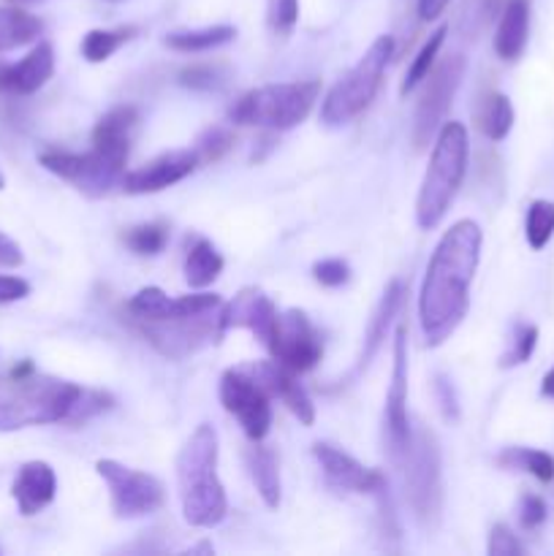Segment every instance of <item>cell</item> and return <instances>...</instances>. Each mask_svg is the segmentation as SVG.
Returning a JSON list of instances; mask_svg holds the SVG:
<instances>
[{"label":"cell","mask_w":554,"mask_h":556,"mask_svg":"<svg viewBox=\"0 0 554 556\" xmlns=\"http://www.w3.org/2000/svg\"><path fill=\"white\" fill-rule=\"evenodd\" d=\"M405 465V492L418 525L435 527L443 510V472H440V445L432 432H413L411 445L400 456Z\"/></svg>","instance_id":"7"},{"label":"cell","mask_w":554,"mask_h":556,"mask_svg":"<svg viewBox=\"0 0 554 556\" xmlns=\"http://www.w3.org/2000/svg\"><path fill=\"white\" fill-rule=\"evenodd\" d=\"M521 543L516 541L514 532L505 525H494L492 532H489V554L492 556H516L521 554Z\"/></svg>","instance_id":"43"},{"label":"cell","mask_w":554,"mask_h":556,"mask_svg":"<svg viewBox=\"0 0 554 556\" xmlns=\"http://www.w3.org/2000/svg\"><path fill=\"white\" fill-rule=\"evenodd\" d=\"M277 309L261 288H242L226 307L221 309V329H250L266 348L275 340Z\"/></svg>","instance_id":"16"},{"label":"cell","mask_w":554,"mask_h":556,"mask_svg":"<svg viewBox=\"0 0 554 556\" xmlns=\"http://www.w3.org/2000/svg\"><path fill=\"white\" fill-rule=\"evenodd\" d=\"M318 92V81H282V85L255 87L228 109V117L237 125L288 130L307 117Z\"/></svg>","instance_id":"6"},{"label":"cell","mask_w":554,"mask_h":556,"mask_svg":"<svg viewBox=\"0 0 554 556\" xmlns=\"http://www.w3.org/2000/svg\"><path fill=\"white\" fill-rule=\"evenodd\" d=\"M114 402L112 396L103 394V391H79V396H76L74 407L68 410V416H65V424H74V427H79V424L90 421L92 416H101L103 410H109Z\"/></svg>","instance_id":"35"},{"label":"cell","mask_w":554,"mask_h":556,"mask_svg":"<svg viewBox=\"0 0 554 556\" xmlns=\"http://www.w3.org/2000/svg\"><path fill=\"white\" fill-rule=\"evenodd\" d=\"M54 494H58V478L47 462H27L20 467L14 486H11V497L22 516H36L38 510L52 503Z\"/></svg>","instance_id":"20"},{"label":"cell","mask_w":554,"mask_h":556,"mask_svg":"<svg viewBox=\"0 0 554 556\" xmlns=\"http://www.w3.org/2000/svg\"><path fill=\"white\" fill-rule=\"evenodd\" d=\"M402 296H405V286H402V280H391L389 288L383 291V296H380L378 307H375L373 320H369L367 326V337H364V351H362V367H367V364L375 358V353H378V348L383 345L386 331H389V326L394 324V315L396 309H400Z\"/></svg>","instance_id":"23"},{"label":"cell","mask_w":554,"mask_h":556,"mask_svg":"<svg viewBox=\"0 0 554 556\" xmlns=\"http://www.w3.org/2000/svg\"><path fill=\"white\" fill-rule=\"evenodd\" d=\"M52 74L54 49L52 43L41 41L20 63L0 65V92H5V96H33L52 79Z\"/></svg>","instance_id":"19"},{"label":"cell","mask_w":554,"mask_h":556,"mask_svg":"<svg viewBox=\"0 0 554 556\" xmlns=\"http://www.w3.org/2000/svg\"><path fill=\"white\" fill-rule=\"evenodd\" d=\"M3 185H5V179H3V172H0V190H3Z\"/></svg>","instance_id":"49"},{"label":"cell","mask_w":554,"mask_h":556,"mask_svg":"<svg viewBox=\"0 0 554 556\" xmlns=\"http://www.w3.org/2000/svg\"><path fill=\"white\" fill-rule=\"evenodd\" d=\"M217 309L168 320H134V329L139 331L150 345H155L163 356L185 358L190 356V353L201 351L204 345H210V342H215V337L223 334L221 313H217Z\"/></svg>","instance_id":"9"},{"label":"cell","mask_w":554,"mask_h":556,"mask_svg":"<svg viewBox=\"0 0 554 556\" xmlns=\"http://www.w3.org/2000/svg\"><path fill=\"white\" fill-rule=\"evenodd\" d=\"M525 233L532 250L546 248L549 239L554 237V201H532L530 210H527Z\"/></svg>","instance_id":"33"},{"label":"cell","mask_w":554,"mask_h":556,"mask_svg":"<svg viewBox=\"0 0 554 556\" xmlns=\"http://www.w3.org/2000/svg\"><path fill=\"white\" fill-rule=\"evenodd\" d=\"M500 0H465L462 5V16H459V27L467 38H476V33L481 27L489 25V20L498 11Z\"/></svg>","instance_id":"37"},{"label":"cell","mask_w":554,"mask_h":556,"mask_svg":"<svg viewBox=\"0 0 554 556\" xmlns=\"http://www.w3.org/2000/svg\"><path fill=\"white\" fill-rule=\"evenodd\" d=\"M465 68L467 60L462 54H449L427 74V87H424V96L418 101L416 114H413V144H416V150H424L429 139L440 130V125L445 123V112L454 101V92L459 90Z\"/></svg>","instance_id":"10"},{"label":"cell","mask_w":554,"mask_h":556,"mask_svg":"<svg viewBox=\"0 0 554 556\" xmlns=\"http://www.w3.org/2000/svg\"><path fill=\"white\" fill-rule=\"evenodd\" d=\"M43 30V22L38 16L27 14L22 9L0 5V52H11L25 43H33Z\"/></svg>","instance_id":"25"},{"label":"cell","mask_w":554,"mask_h":556,"mask_svg":"<svg viewBox=\"0 0 554 556\" xmlns=\"http://www.w3.org/2000/svg\"><path fill=\"white\" fill-rule=\"evenodd\" d=\"M231 144H234L231 130L210 128L206 134H201L199 141H196V155H199V163H215L231 150Z\"/></svg>","instance_id":"38"},{"label":"cell","mask_w":554,"mask_h":556,"mask_svg":"<svg viewBox=\"0 0 554 556\" xmlns=\"http://www.w3.org/2000/svg\"><path fill=\"white\" fill-rule=\"evenodd\" d=\"M223 255L210 239H199L185 258V280L190 288H206L221 277Z\"/></svg>","instance_id":"27"},{"label":"cell","mask_w":554,"mask_h":556,"mask_svg":"<svg viewBox=\"0 0 554 556\" xmlns=\"http://www.w3.org/2000/svg\"><path fill=\"white\" fill-rule=\"evenodd\" d=\"M530 36V0H508L500 11L494 30V52L500 60H516L527 47Z\"/></svg>","instance_id":"21"},{"label":"cell","mask_w":554,"mask_h":556,"mask_svg":"<svg viewBox=\"0 0 554 556\" xmlns=\"http://www.w3.org/2000/svg\"><path fill=\"white\" fill-rule=\"evenodd\" d=\"M199 166V155L196 150H174L163 152L161 157L150 161L147 166L128 172L123 177V190L130 195H147V193H161V190L172 188V185L182 182L185 177L196 172Z\"/></svg>","instance_id":"17"},{"label":"cell","mask_w":554,"mask_h":556,"mask_svg":"<svg viewBox=\"0 0 554 556\" xmlns=\"http://www.w3.org/2000/svg\"><path fill=\"white\" fill-rule=\"evenodd\" d=\"M226 81V74H223L217 65H190V68L179 71V85L190 87V90H217Z\"/></svg>","instance_id":"39"},{"label":"cell","mask_w":554,"mask_h":556,"mask_svg":"<svg viewBox=\"0 0 554 556\" xmlns=\"http://www.w3.org/2000/svg\"><path fill=\"white\" fill-rule=\"evenodd\" d=\"M313 277L326 288H340L351 280V266L342 258H326L313 266Z\"/></svg>","instance_id":"41"},{"label":"cell","mask_w":554,"mask_h":556,"mask_svg":"<svg viewBox=\"0 0 554 556\" xmlns=\"http://www.w3.org/2000/svg\"><path fill=\"white\" fill-rule=\"evenodd\" d=\"M239 369H242V372H248L250 378H253L255 383L266 391V394L277 396V400H280L282 405H286L288 410L299 418V424H304V427H313L315 405L291 369H286L282 364H277V362H253V364H242Z\"/></svg>","instance_id":"18"},{"label":"cell","mask_w":554,"mask_h":556,"mask_svg":"<svg viewBox=\"0 0 554 556\" xmlns=\"http://www.w3.org/2000/svg\"><path fill=\"white\" fill-rule=\"evenodd\" d=\"M244 465H248L250 481L259 489L261 500L269 508H277L280 505V470H277L275 451L264 448V445H253V448L244 451Z\"/></svg>","instance_id":"24"},{"label":"cell","mask_w":554,"mask_h":556,"mask_svg":"<svg viewBox=\"0 0 554 556\" xmlns=\"http://www.w3.org/2000/svg\"><path fill=\"white\" fill-rule=\"evenodd\" d=\"M123 242L136 255H158L168 244V228L163 223H141L123 233Z\"/></svg>","instance_id":"34"},{"label":"cell","mask_w":554,"mask_h":556,"mask_svg":"<svg viewBox=\"0 0 554 556\" xmlns=\"http://www.w3.org/2000/svg\"><path fill=\"white\" fill-rule=\"evenodd\" d=\"M128 315L134 320H168L177 318V299H168L161 288L147 286L134 293L128 302Z\"/></svg>","instance_id":"29"},{"label":"cell","mask_w":554,"mask_h":556,"mask_svg":"<svg viewBox=\"0 0 554 556\" xmlns=\"http://www.w3.org/2000/svg\"><path fill=\"white\" fill-rule=\"evenodd\" d=\"M313 456L318 459L320 472H324L326 483L331 489H340V492H356V494H378L380 489L389 486L383 472L367 470L364 465H358L353 456H348L345 451L335 448L329 443H315Z\"/></svg>","instance_id":"15"},{"label":"cell","mask_w":554,"mask_h":556,"mask_svg":"<svg viewBox=\"0 0 554 556\" xmlns=\"http://www.w3.org/2000/svg\"><path fill=\"white\" fill-rule=\"evenodd\" d=\"M182 519L199 530H212L228 516L226 489L217 478V432L201 424L177 456Z\"/></svg>","instance_id":"2"},{"label":"cell","mask_w":554,"mask_h":556,"mask_svg":"<svg viewBox=\"0 0 554 556\" xmlns=\"http://www.w3.org/2000/svg\"><path fill=\"white\" fill-rule=\"evenodd\" d=\"M483 233L476 220H456L440 237L418 293V318L429 348H438L456 331L470 309V282L481 261Z\"/></svg>","instance_id":"1"},{"label":"cell","mask_w":554,"mask_h":556,"mask_svg":"<svg viewBox=\"0 0 554 556\" xmlns=\"http://www.w3.org/2000/svg\"><path fill=\"white\" fill-rule=\"evenodd\" d=\"M79 391L76 383L38 378L36 372L9 375L5 389H0V432L65 421Z\"/></svg>","instance_id":"4"},{"label":"cell","mask_w":554,"mask_h":556,"mask_svg":"<svg viewBox=\"0 0 554 556\" xmlns=\"http://www.w3.org/2000/svg\"><path fill=\"white\" fill-rule=\"evenodd\" d=\"M541 394L546 396V400H554V367L549 369L546 375H543V383H541Z\"/></svg>","instance_id":"48"},{"label":"cell","mask_w":554,"mask_h":556,"mask_svg":"<svg viewBox=\"0 0 554 556\" xmlns=\"http://www.w3.org/2000/svg\"><path fill=\"white\" fill-rule=\"evenodd\" d=\"M451 0H418V16H421L424 22H432L438 20L440 14L445 11V5H449Z\"/></svg>","instance_id":"47"},{"label":"cell","mask_w":554,"mask_h":556,"mask_svg":"<svg viewBox=\"0 0 554 556\" xmlns=\"http://www.w3.org/2000/svg\"><path fill=\"white\" fill-rule=\"evenodd\" d=\"M500 465L508 470H525L541 483L554 481V456L538 448H508L500 454Z\"/></svg>","instance_id":"30"},{"label":"cell","mask_w":554,"mask_h":556,"mask_svg":"<svg viewBox=\"0 0 554 556\" xmlns=\"http://www.w3.org/2000/svg\"><path fill=\"white\" fill-rule=\"evenodd\" d=\"M237 38V27L231 25H215V27H199V30H177V33H168L163 38L168 49L174 52H210V49L223 47V43L234 41Z\"/></svg>","instance_id":"26"},{"label":"cell","mask_w":554,"mask_h":556,"mask_svg":"<svg viewBox=\"0 0 554 556\" xmlns=\"http://www.w3.org/2000/svg\"><path fill=\"white\" fill-rule=\"evenodd\" d=\"M549 510H546V503H543L538 494H525V497L519 500V527L521 530H538V527L546 521Z\"/></svg>","instance_id":"42"},{"label":"cell","mask_w":554,"mask_h":556,"mask_svg":"<svg viewBox=\"0 0 554 556\" xmlns=\"http://www.w3.org/2000/svg\"><path fill=\"white\" fill-rule=\"evenodd\" d=\"M266 20L277 36H288L299 22V0H269Z\"/></svg>","instance_id":"40"},{"label":"cell","mask_w":554,"mask_h":556,"mask_svg":"<svg viewBox=\"0 0 554 556\" xmlns=\"http://www.w3.org/2000/svg\"><path fill=\"white\" fill-rule=\"evenodd\" d=\"M221 402L228 413L239 421L242 432L248 434L253 443L269 434L272 427V407L269 394L250 378L242 369H228L221 378Z\"/></svg>","instance_id":"12"},{"label":"cell","mask_w":554,"mask_h":556,"mask_svg":"<svg viewBox=\"0 0 554 556\" xmlns=\"http://www.w3.org/2000/svg\"><path fill=\"white\" fill-rule=\"evenodd\" d=\"M136 125H139V109L114 106L112 112H106L98 119L96 130H92V147L112 152V155L128 157L130 136H134Z\"/></svg>","instance_id":"22"},{"label":"cell","mask_w":554,"mask_h":556,"mask_svg":"<svg viewBox=\"0 0 554 556\" xmlns=\"http://www.w3.org/2000/svg\"><path fill=\"white\" fill-rule=\"evenodd\" d=\"M136 27H117V30H90L81 38V58L87 63H103L112 58L123 43H128L136 36Z\"/></svg>","instance_id":"31"},{"label":"cell","mask_w":554,"mask_h":556,"mask_svg":"<svg viewBox=\"0 0 554 556\" xmlns=\"http://www.w3.org/2000/svg\"><path fill=\"white\" fill-rule=\"evenodd\" d=\"M435 396H438V405L440 410H443V416L449 418V421H456V418H459V402H456L454 386H451V380L443 378V375L435 378Z\"/></svg>","instance_id":"44"},{"label":"cell","mask_w":554,"mask_h":556,"mask_svg":"<svg viewBox=\"0 0 554 556\" xmlns=\"http://www.w3.org/2000/svg\"><path fill=\"white\" fill-rule=\"evenodd\" d=\"M96 472L106 481L112 494V510L117 519H141L163 505V483L155 476L130 470L114 459L96 462Z\"/></svg>","instance_id":"11"},{"label":"cell","mask_w":554,"mask_h":556,"mask_svg":"<svg viewBox=\"0 0 554 556\" xmlns=\"http://www.w3.org/2000/svg\"><path fill=\"white\" fill-rule=\"evenodd\" d=\"M467 157H470V141L467 128L456 119H445L435 136L429 168L424 174L421 190L416 199V223L424 231H432L449 212L456 190L467 174Z\"/></svg>","instance_id":"3"},{"label":"cell","mask_w":554,"mask_h":556,"mask_svg":"<svg viewBox=\"0 0 554 556\" xmlns=\"http://www.w3.org/2000/svg\"><path fill=\"white\" fill-rule=\"evenodd\" d=\"M22 261H25V255H22L20 244L0 231V266H5V269H14V266H22Z\"/></svg>","instance_id":"46"},{"label":"cell","mask_w":554,"mask_h":556,"mask_svg":"<svg viewBox=\"0 0 554 556\" xmlns=\"http://www.w3.org/2000/svg\"><path fill=\"white\" fill-rule=\"evenodd\" d=\"M30 293V286L22 277H11V275H0V304H11L20 302Z\"/></svg>","instance_id":"45"},{"label":"cell","mask_w":554,"mask_h":556,"mask_svg":"<svg viewBox=\"0 0 554 556\" xmlns=\"http://www.w3.org/2000/svg\"><path fill=\"white\" fill-rule=\"evenodd\" d=\"M413 438L411 418H407V329L396 326L394 331V367L391 386L386 394V443L394 459L407 451Z\"/></svg>","instance_id":"14"},{"label":"cell","mask_w":554,"mask_h":556,"mask_svg":"<svg viewBox=\"0 0 554 556\" xmlns=\"http://www.w3.org/2000/svg\"><path fill=\"white\" fill-rule=\"evenodd\" d=\"M112 3H119V0H112Z\"/></svg>","instance_id":"50"},{"label":"cell","mask_w":554,"mask_h":556,"mask_svg":"<svg viewBox=\"0 0 554 556\" xmlns=\"http://www.w3.org/2000/svg\"><path fill=\"white\" fill-rule=\"evenodd\" d=\"M478 128L492 141H503L514 128V106L503 92H489L478 109Z\"/></svg>","instance_id":"28"},{"label":"cell","mask_w":554,"mask_h":556,"mask_svg":"<svg viewBox=\"0 0 554 556\" xmlns=\"http://www.w3.org/2000/svg\"><path fill=\"white\" fill-rule=\"evenodd\" d=\"M272 358L291 369L293 375L310 372L324 356V342L302 309H286L277 315L275 340L269 345Z\"/></svg>","instance_id":"13"},{"label":"cell","mask_w":554,"mask_h":556,"mask_svg":"<svg viewBox=\"0 0 554 556\" xmlns=\"http://www.w3.org/2000/svg\"><path fill=\"white\" fill-rule=\"evenodd\" d=\"M41 166L47 172H52L54 177L65 179V182L74 185L79 193L90 195V199H101L117 182H123L125 177V161L128 157L112 155V152H103L98 147H92L90 152H58L49 150L41 152Z\"/></svg>","instance_id":"8"},{"label":"cell","mask_w":554,"mask_h":556,"mask_svg":"<svg viewBox=\"0 0 554 556\" xmlns=\"http://www.w3.org/2000/svg\"><path fill=\"white\" fill-rule=\"evenodd\" d=\"M391 52H394V38L378 36L369 43L364 58L335 81V87L326 92L324 103H320V119L326 125L335 128V125L351 123L353 117H358L373 103L375 92L383 81Z\"/></svg>","instance_id":"5"},{"label":"cell","mask_w":554,"mask_h":556,"mask_svg":"<svg viewBox=\"0 0 554 556\" xmlns=\"http://www.w3.org/2000/svg\"><path fill=\"white\" fill-rule=\"evenodd\" d=\"M536 345H538V329L532 324H525L516 329L514 340H511L508 351L503 353V358H500V367H519V364L530 362V356L536 353Z\"/></svg>","instance_id":"36"},{"label":"cell","mask_w":554,"mask_h":556,"mask_svg":"<svg viewBox=\"0 0 554 556\" xmlns=\"http://www.w3.org/2000/svg\"><path fill=\"white\" fill-rule=\"evenodd\" d=\"M445 36H449V25H440L438 30L427 38V43L418 49V54L413 58L411 68H407L405 79H402V87H400L402 96H411V92L416 90L424 79H427V74L432 71L435 60H438V52H440V47H443Z\"/></svg>","instance_id":"32"}]
</instances>
